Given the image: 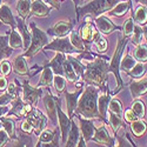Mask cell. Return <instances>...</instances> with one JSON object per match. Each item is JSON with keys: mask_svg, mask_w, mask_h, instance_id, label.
I'll return each mask as SVG.
<instances>
[{"mask_svg": "<svg viewBox=\"0 0 147 147\" xmlns=\"http://www.w3.org/2000/svg\"><path fill=\"white\" fill-rule=\"evenodd\" d=\"M129 41V38L128 36H125V35H121L119 34L118 35V42H117V46H115V50H114V53H113V57L111 59L108 64V71L109 73H113V76L115 77V80H117V88L113 93V95H115L117 93H119L121 91V88H124V82L121 80V77H120V61H121V58H122V54L126 51V46Z\"/></svg>", "mask_w": 147, "mask_h": 147, "instance_id": "cell-3", "label": "cell"}, {"mask_svg": "<svg viewBox=\"0 0 147 147\" xmlns=\"http://www.w3.org/2000/svg\"><path fill=\"white\" fill-rule=\"evenodd\" d=\"M64 77L66 78V80H68L73 84H76L79 79V77L77 76V73L73 69V67L67 58H65V60H64Z\"/></svg>", "mask_w": 147, "mask_h": 147, "instance_id": "cell-39", "label": "cell"}, {"mask_svg": "<svg viewBox=\"0 0 147 147\" xmlns=\"http://www.w3.org/2000/svg\"><path fill=\"white\" fill-rule=\"evenodd\" d=\"M30 27H31V32H32V40H31L28 48L25 50V52L22 53L24 57H26L28 59L34 57L38 52L42 51L45 45L48 44V34L46 32H44L39 27H36L34 22L30 24Z\"/></svg>", "mask_w": 147, "mask_h": 147, "instance_id": "cell-5", "label": "cell"}, {"mask_svg": "<svg viewBox=\"0 0 147 147\" xmlns=\"http://www.w3.org/2000/svg\"><path fill=\"white\" fill-rule=\"evenodd\" d=\"M147 71V65L146 63H140V61H138V63L134 65V67L127 73V74L132 78V79H141L145 73Z\"/></svg>", "mask_w": 147, "mask_h": 147, "instance_id": "cell-38", "label": "cell"}, {"mask_svg": "<svg viewBox=\"0 0 147 147\" xmlns=\"http://www.w3.org/2000/svg\"><path fill=\"white\" fill-rule=\"evenodd\" d=\"M0 22L8 25L11 30H16L17 28V21L16 17L13 16L11 11V7L7 4H3L0 6Z\"/></svg>", "mask_w": 147, "mask_h": 147, "instance_id": "cell-25", "label": "cell"}, {"mask_svg": "<svg viewBox=\"0 0 147 147\" xmlns=\"http://www.w3.org/2000/svg\"><path fill=\"white\" fill-rule=\"evenodd\" d=\"M131 132L133 133V136L136 138H140L147 132V124L142 120V119H137L132 121L131 124Z\"/></svg>", "mask_w": 147, "mask_h": 147, "instance_id": "cell-31", "label": "cell"}, {"mask_svg": "<svg viewBox=\"0 0 147 147\" xmlns=\"http://www.w3.org/2000/svg\"><path fill=\"white\" fill-rule=\"evenodd\" d=\"M80 134L81 133H80L79 126L76 125V121L73 120V118H72V120H71V127H69V131H68V134H67V139H66L65 146H67V147L77 146Z\"/></svg>", "mask_w": 147, "mask_h": 147, "instance_id": "cell-28", "label": "cell"}, {"mask_svg": "<svg viewBox=\"0 0 147 147\" xmlns=\"http://www.w3.org/2000/svg\"><path fill=\"white\" fill-rule=\"evenodd\" d=\"M55 133H57V131H51V129H47V128H45V129H42L41 131V133L39 134V140H38V144H36L35 146H42V144H50V142H52V140L54 139V137H55ZM45 145V146H46Z\"/></svg>", "mask_w": 147, "mask_h": 147, "instance_id": "cell-41", "label": "cell"}, {"mask_svg": "<svg viewBox=\"0 0 147 147\" xmlns=\"http://www.w3.org/2000/svg\"><path fill=\"white\" fill-rule=\"evenodd\" d=\"M124 119H125V121H126V122L131 124L132 121L137 120L138 118H137V115H136V114H134V112L132 111V108H128V109H126V111L124 112Z\"/></svg>", "mask_w": 147, "mask_h": 147, "instance_id": "cell-51", "label": "cell"}, {"mask_svg": "<svg viewBox=\"0 0 147 147\" xmlns=\"http://www.w3.org/2000/svg\"><path fill=\"white\" fill-rule=\"evenodd\" d=\"M111 91H106L101 95L98 96V111L100 114V120L104 121V124H108L107 121V111H108V104L112 99Z\"/></svg>", "mask_w": 147, "mask_h": 147, "instance_id": "cell-20", "label": "cell"}, {"mask_svg": "<svg viewBox=\"0 0 147 147\" xmlns=\"http://www.w3.org/2000/svg\"><path fill=\"white\" fill-rule=\"evenodd\" d=\"M3 128V126H1V121H0V129H1Z\"/></svg>", "mask_w": 147, "mask_h": 147, "instance_id": "cell-61", "label": "cell"}, {"mask_svg": "<svg viewBox=\"0 0 147 147\" xmlns=\"http://www.w3.org/2000/svg\"><path fill=\"white\" fill-rule=\"evenodd\" d=\"M77 118L80 122V133L84 137L85 141L88 142L90 140L93 139L94 137V132H95V127H94V120L95 119H91V118H82L81 115L77 114Z\"/></svg>", "mask_w": 147, "mask_h": 147, "instance_id": "cell-16", "label": "cell"}, {"mask_svg": "<svg viewBox=\"0 0 147 147\" xmlns=\"http://www.w3.org/2000/svg\"><path fill=\"white\" fill-rule=\"evenodd\" d=\"M60 1H64V0H60Z\"/></svg>", "mask_w": 147, "mask_h": 147, "instance_id": "cell-63", "label": "cell"}, {"mask_svg": "<svg viewBox=\"0 0 147 147\" xmlns=\"http://www.w3.org/2000/svg\"><path fill=\"white\" fill-rule=\"evenodd\" d=\"M57 115H58V124H59V129H60V140L61 145H65L66 139H67V134L71 127V120L69 118L60 106V99L59 96H57Z\"/></svg>", "mask_w": 147, "mask_h": 147, "instance_id": "cell-10", "label": "cell"}, {"mask_svg": "<svg viewBox=\"0 0 147 147\" xmlns=\"http://www.w3.org/2000/svg\"><path fill=\"white\" fill-rule=\"evenodd\" d=\"M42 51H54V52H60V53H64V54H73V53L79 54V52L71 44L68 36L54 38V40H52L50 44L45 45Z\"/></svg>", "mask_w": 147, "mask_h": 147, "instance_id": "cell-6", "label": "cell"}, {"mask_svg": "<svg viewBox=\"0 0 147 147\" xmlns=\"http://www.w3.org/2000/svg\"><path fill=\"white\" fill-rule=\"evenodd\" d=\"M133 20H134V22L140 26H144L147 24V8L144 5H140L137 8L136 13L133 16Z\"/></svg>", "mask_w": 147, "mask_h": 147, "instance_id": "cell-40", "label": "cell"}, {"mask_svg": "<svg viewBox=\"0 0 147 147\" xmlns=\"http://www.w3.org/2000/svg\"><path fill=\"white\" fill-rule=\"evenodd\" d=\"M142 32H144V38H145L146 44H147V26H146V25L142 26Z\"/></svg>", "mask_w": 147, "mask_h": 147, "instance_id": "cell-57", "label": "cell"}, {"mask_svg": "<svg viewBox=\"0 0 147 147\" xmlns=\"http://www.w3.org/2000/svg\"><path fill=\"white\" fill-rule=\"evenodd\" d=\"M108 58L107 57H94L92 61L85 63V73L82 81L87 85H94L102 91H109L107 84L108 76Z\"/></svg>", "mask_w": 147, "mask_h": 147, "instance_id": "cell-1", "label": "cell"}, {"mask_svg": "<svg viewBox=\"0 0 147 147\" xmlns=\"http://www.w3.org/2000/svg\"><path fill=\"white\" fill-rule=\"evenodd\" d=\"M132 111L134 112V114L137 115L138 119H144L145 118V114H146V106H145V102L142 100H139V99H134L133 104H132Z\"/></svg>", "mask_w": 147, "mask_h": 147, "instance_id": "cell-42", "label": "cell"}, {"mask_svg": "<svg viewBox=\"0 0 147 147\" xmlns=\"http://www.w3.org/2000/svg\"><path fill=\"white\" fill-rule=\"evenodd\" d=\"M12 71V64L8 63L7 60H1L0 61V74L4 76V77H7L9 76V73Z\"/></svg>", "mask_w": 147, "mask_h": 147, "instance_id": "cell-48", "label": "cell"}, {"mask_svg": "<svg viewBox=\"0 0 147 147\" xmlns=\"http://www.w3.org/2000/svg\"><path fill=\"white\" fill-rule=\"evenodd\" d=\"M31 5H32L31 0H18L17 6H16L17 12H18V16L26 20L28 18L30 11H31Z\"/></svg>", "mask_w": 147, "mask_h": 147, "instance_id": "cell-36", "label": "cell"}, {"mask_svg": "<svg viewBox=\"0 0 147 147\" xmlns=\"http://www.w3.org/2000/svg\"><path fill=\"white\" fill-rule=\"evenodd\" d=\"M93 141H95L99 145H104V146H114L115 140L114 138H112L109 136V133L107 131L106 124H104L100 127H95V132H94V137L92 139Z\"/></svg>", "mask_w": 147, "mask_h": 147, "instance_id": "cell-18", "label": "cell"}, {"mask_svg": "<svg viewBox=\"0 0 147 147\" xmlns=\"http://www.w3.org/2000/svg\"><path fill=\"white\" fill-rule=\"evenodd\" d=\"M131 8H132V1L131 0H120V1L117 3L111 9L106 12V14L108 17L120 18V17H124L125 14H127Z\"/></svg>", "mask_w": 147, "mask_h": 147, "instance_id": "cell-22", "label": "cell"}, {"mask_svg": "<svg viewBox=\"0 0 147 147\" xmlns=\"http://www.w3.org/2000/svg\"><path fill=\"white\" fill-rule=\"evenodd\" d=\"M92 19H93V17H91V16H85V21L86 22L81 26L80 32H79L87 52H91V45L93 44V31L95 28L93 26Z\"/></svg>", "mask_w": 147, "mask_h": 147, "instance_id": "cell-12", "label": "cell"}, {"mask_svg": "<svg viewBox=\"0 0 147 147\" xmlns=\"http://www.w3.org/2000/svg\"><path fill=\"white\" fill-rule=\"evenodd\" d=\"M80 1H81V0H80Z\"/></svg>", "mask_w": 147, "mask_h": 147, "instance_id": "cell-64", "label": "cell"}, {"mask_svg": "<svg viewBox=\"0 0 147 147\" xmlns=\"http://www.w3.org/2000/svg\"><path fill=\"white\" fill-rule=\"evenodd\" d=\"M0 121H1L3 128L7 132L8 137L11 140H18V136L16 133V119H12L11 117H0Z\"/></svg>", "mask_w": 147, "mask_h": 147, "instance_id": "cell-27", "label": "cell"}, {"mask_svg": "<svg viewBox=\"0 0 147 147\" xmlns=\"http://www.w3.org/2000/svg\"><path fill=\"white\" fill-rule=\"evenodd\" d=\"M107 112H108V117H107L108 124H109V126H111L114 136H118L119 129L125 128V126H126L125 122L122 121V118L120 115H118V114H115L113 112H109V111H107Z\"/></svg>", "mask_w": 147, "mask_h": 147, "instance_id": "cell-30", "label": "cell"}, {"mask_svg": "<svg viewBox=\"0 0 147 147\" xmlns=\"http://www.w3.org/2000/svg\"><path fill=\"white\" fill-rule=\"evenodd\" d=\"M21 91H22V100L31 105H35L42 96L41 87H36V86L33 87L30 84V80H25L21 84Z\"/></svg>", "mask_w": 147, "mask_h": 147, "instance_id": "cell-11", "label": "cell"}, {"mask_svg": "<svg viewBox=\"0 0 147 147\" xmlns=\"http://www.w3.org/2000/svg\"><path fill=\"white\" fill-rule=\"evenodd\" d=\"M20 129H21L22 133H25V134H31L33 132V126L27 119H25L22 121L21 126H20Z\"/></svg>", "mask_w": 147, "mask_h": 147, "instance_id": "cell-50", "label": "cell"}, {"mask_svg": "<svg viewBox=\"0 0 147 147\" xmlns=\"http://www.w3.org/2000/svg\"><path fill=\"white\" fill-rule=\"evenodd\" d=\"M8 141H9V137H8L7 132L4 128H1L0 129V147L6 146L8 144Z\"/></svg>", "mask_w": 147, "mask_h": 147, "instance_id": "cell-52", "label": "cell"}, {"mask_svg": "<svg viewBox=\"0 0 147 147\" xmlns=\"http://www.w3.org/2000/svg\"><path fill=\"white\" fill-rule=\"evenodd\" d=\"M77 84V91L73 92V93H69L66 88L64 91V95H65V101H66V109H67V115L69 118H73L74 115V112H76V108H77V105H78V100L79 98L84 91V81H80V82H76Z\"/></svg>", "mask_w": 147, "mask_h": 147, "instance_id": "cell-9", "label": "cell"}, {"mask_svg": "<svg viewBox=\"0 0 147 147\" xmlns=\"http://www.w3.org/2000/svg\"><path fill=\"white\" fill-rule=\"evenodd\" d=\"M32 69H35L34 73H32L31 77L34 76L36 72L42 69V73L40 76V80L39 82L35 85L36 87H50L51 85H53V78H54V73L50 67H38V66H33Z\"/></svg>", "mask_w": 147, "mask_h": 147, "instance_id": "cell-19", "label": "cell"}, {"mask_svg": "<svg viewBox=\"0 0 147 147\" xmlns=\"http://www.w3.org/2000/svg\"><path fill=\"white\" fill-rule=\"evenodd\" d=\"M66 58L68 59V61L71 63L73 69H74V72L77 73V76L79 78H81V80H82L84 73H85V65L81 63V60L78 57H73L72 54H66Z\"/></svg>", "mask_w": 147, "mask_h": 147, "instance_id": "cell-35", "label": "cell"}, {"mask_svg": "<svg viewBox=\"0 0 147 147\" xmlns=\"http://www.w3.org/2000/svg\"><path fill=\"white\" fill-rule=\"evenodd\" d=\"M99 87L94 85H86L78 100L76 108V114L84 118H91L100 120V114L98 111V96H99Z\"/></svg>", "mask_w": 147, "mask_h": 147, "instance_id": "cell-2", "label": "cell"}, {"mask_svg": "<svg viewBox=\"0 0 147 147\" xmlns=\"http://www.w3.org/2000/svg\"><path fill=\"white\" fill-rule=\"evenodd\" d=\"M73 3H74L76 7H77V6H79V3H80V0H73Z\"/></svg>", "mask_w": 147, "mask_h": 147, "instance_id": "cell-60", "label": "cell"}, {"mask_svg": "<svg viewBox=\"0 0 147 147\" xmlns=\"http://www.w3.org/2000/svg\"><path fill=\"white\" fill-rule=\"evenodd\" d=\"M11 109H8V112L6 113L7 117H16L17 120L25 119L26 114L34 107V105H31L28 102H25L22 100V98L20 95H17L13 100L11 101Z\"/></svg>", "mask_w": 147, "mask_h": 147, "instance_id": "cell-7", "label": "cell"}, {"mask_svg": "<svg viewBox=\"0 0 147 147\" xmlns=\"http://www.w3.org/2000/svg\"><path fill=\"white\" fill-rule=\"evenodd\" d=\"M74 28V24L72 21H65L61 20L58 21L52 27L47 30L48 35H53L54 38H63V36H68V34Z\"/></svg>", "mask_w": 147, "mask_h": 147, "instance_id": "cell-14", "label": "cell"}, {"mask_svg": "<svg viewBox=\"0 0 147 147\" xmlns=\"http://www.w3.org/2000/svg\"><path fill=\"white\" fill-rule=\"evenodd\" d=\"M53 87L57 91L58 94L63 93L66 88V78L64 76H59V74H54L53 78Z\"/></svg>", "mask_w": 147, "mask_h": 147, "instance_id": "cell-44", "label": "cell"}, {"mask_svg": "<svg viewBox=\"0 0 147 147\" xmlns=\"http://www.w3.org/2000/svg\"><path fill=\"white\" fill-rule=\"evenodd\" d=\"M12 69H13V72L18 76H21V77L28 76L30 74V68H28L26 57H24L22 54L16 57L13 63H12Z\"/></svg>", "mask_w": 147, "mask_h": 147, "instance_id": "cell-26", "label": "cell"}, {"mask_svg": "<svg viewBox=\"0 0 147 147\" xmlns=\"http://www.w3.org/2000/svg\"><path fill=\"white\" fill-rule=\"evenodd\" d=\"M108 111L109 112H113L120 117H122V112H124V107H122V104L120 102L119 99H115V98H112L109 100L108 104Z\"/></svg>", "mask_w": 147, "mask_h": 147, "instance_id": "cell-46", "label": "cell"}, {"mask_svg": "<svg viewBox=\"0 0 147 147\" xmlns=\"http://www.w3.org/2000/svg\"><path fill=\"white\" fill-rule=\"evenodd\" d=\"M68 35H69L68 38H69L71 44H72L73 47H74L76 50L79 52V54L82 53V52H87V51H86V47H85V45H84V41H82V39H81V36H80V34H79L78 32H76L74 30H73Z\"/></svg>", "mask_w": 147, "mask_h": 147, "instance_id": "cell-34", "label": "cell"}, {"mask_svg": "<svg viewBox=\"0 0 147 147\" xmlns=\"http://www.w3.org/2000/svg\"><path fill=\"white\" fill-rule=\"evenodd\" d=\"M134 25H136V22H134V20H133V17H129L128 19H126V21L124 22V26H122V30H121L122 35L131 38L133 30H134Z\"/></svg>", "mask_w": 147, "mask_h": 147, "instance_id": "cell-47", "label": "cell"}, {"mask_svg": "<svg viewBox=\"0 0 147 147\" xmlns=\"http://www.w3.org/2000/svg\"><path fill=\"white\" fill-rule=\"evenodd\" d=\"M77 146H78V147H84V146H87V142L85 141V139H84V137L81 136V134H80V137H79V140H78Z\"/></svg>", "mask_w": 147, "mask_h": 147, "instance_id": "cell-55", "label": "cell"}, {"mask_svg": "<svg viewBox=\"0 0 147 147\" xmlns=\"http://www.w3.org/2000/svg\"><path fill=\"white\" fill-rule=\"evenodd\" d=\"M13 54V50L8 45V34L0 35V61L8 59Z\"/></svg>", "mask_w": 147, "mask_h": 147, "instance_id": "cell-33", "label": "cell"}, {"mask_svg": "<svg viewBox=\"0 0 147 147\" xmlns=\"http://www.w3.org/2000/svg\"><path fill=\"white\" fill-rule=\"evenodd\" d=\"M25 119H27L32 126H33V132L35 136H39L42 129L46 128V124H47V117L40 111V109L33 107L31 111L26 114Z\"/></svg>", "mask_w": 147, "mask_h": 147, "instance_id": "cell-8", "label": "cell"}, {"mask_svg": "<svg viewBox=\"0 0 147 147\" xmlns=\"http://www.w3.org/2000/svg\"><path fill=\"white\" fill-rule=\"evenodd\" d=\"M44 1L47 5H50L52 8L60 9V6H61V1H60V0H44Z\"/></svg>", "mask_w": 147, "mask_h": 147, "instance_id": "cell-53", "label": "cell"}, {"mask_svg": "<svg viewBox=\"0 0 147 147\" xmlns=\"http://www.w3.org/2000/svg\"><path fill=\"white\" fill-rule=\"evenodd\" d=\"M120 0H92L88 4L84 6H77V21L80 20V17L85 16H91L93 18H96L98 16H101L106 13L107 11L111 9Z\"/></svg>", "mask_w": 147, "mask_h": 147, "instance_id": "cell-4", "label": "cell"}, {"mask_svg": "<svg viewBox=\"0 0 147 147\" xmlns=\"http://www.w3.org/2000/svg\"><path fill=\"white\" fill-rule=\"evenodd\" d=\"M66 58V54L57 52V54L53 57V59L50 63H46L45 65H42L41 67H50L54 74H59V76H64V60ZM36 66V65H35ZM39 67V66H38Z\"/></svg>", "mask_w": 147, "mask_h": 147, "instance_id": "cell-23", "label": "cell"}, {"mask_svg": "<svg viewBox=\"0 0 147 147\" xmlns=\"http://www.w3.org/2000/svg\"><path fill=\"white\" fill-rule=\"evenodd\" d=\"M14 95H12L11 93H8L7 91L3 94V95H0V105H4V106H8L11 104V101L14 99Z\"/></svg>", "mask_w": 147, "mask_h": 147, "instance_id": "cell-49", "label": "cell"}, {"mask_svg": "<svg viewBox=\"0 0 147 147\" xmlns=\"http://www.w3.org/2000/svg\"><path fill=\"white\" fill-rule=\"evenodd\" d=\"M41 98H42V102H44L46 113H47V118L53 122V125H57V119H58V115H57V96H53L51 94V92L47 90L46 94Z\"/></svg>", "mask_w": 147, "mask_h": 147, "instance_id": "cell-15", "label": "cell"}, {"mask_svg": "<svg viewBox=\"0 0 147 147\" xmlns=\"http://www.w3.org/2000/svg\"><path fill=\"white\" fill-rule=\"evenodd\" d=\"M136 1L139 3V4H141V5H144L147 8V0H136Z\"/></svg>", "mask_w": 147, "mask_h": 147, "instance_id": "cell-58", "label": "cell"}, {"mask_svg": "<svg viewBox=\"0 0 147 147\" xmlns=\"http://www.w3.org/2000/svg\"><path fill=\"white\" fill-rule=\"evenodd\" d=\"M133 57L136 58L137 61L147 63V45H144V44L137 45L136 50H134V53H133Z\"/></svg>", "mask_w": 147, "mask_h": 147, "instance_id": "cell-43", "label": "cell"}, {"mask_svg": "<svg viewBox=\"0 0 147 147\" xmlns=\"http://www.w3.org/2000/svg\"><path fill=\"white\" fill-rule=\"evenodd\" d=\"M142 38H144L142 27H141L140 25H138V24H136V25H134V30H133V33H132V35H131L129 40L132 41L133 45H136V46H137V45L141 44Z\"/></svg>", "mask_w": 147, "mask_h": 147, "instance_id": "cell-45", "label": "cell"}, {"mask_svg": "<svg viewBox=\"0 0 147 147\" xmlns=\"http://www.w3.org/2000/svg\"><path fill=\"white\" fill-rule=\"evenodd\" d=\"M3 5V0H0V6H1Z\"/></svg>", "mask_w": 147, "mask_h": 147, "instance_id": "cell-62", "label": "cell"}, {"mask_svg": "<svg viewBox=\"0 0 147 147\" xmlns=\"http://www.w3.org/2000/svg\"><path fill=\"white\" fill-rule=\"evenodd\" d=\"M94 21H95L96 30L104 35H109L114 31H121L122 30V27L113 24V21L111 19H109L108 17H106V16H104V14L98 16L96 18H94Z\"/></svg>", "mask_w": 147, "mask_h": 147, "instance_id": "cell-13", "label": "cell"}, {"mask_svg": "<svg viewBox=\"0 0 147 147\" xmlns=\"http://www.w3.org/2000/svg\"><path fill=\"white\" fill-rule=\"evenodd\" d=\"M7 86H8V82H7L6 77L1 76V77H0V92H5Z\"/></svg>", "mask_w": 147, "mask_h": 147, "instance_id": "cell-54", "label": "cell"}, {"mask_svg": "<svg viewBox=\"0 0 147 147\" xmlns=\"http://www.w3.org/2000/svg\"><path fill=\"white\" fill-rule=\"evenodd\" d=\"M128 87L133 99H139L147 93V78H144L141 80H132Z\"/></svg>", "mask_w": 147, "mask_h": 147, "instance_id": "cell-21", "label": "cell"}, {"mask_svg": "<svg viewBox=\"0 0 147 147\" xmlns=\"http://www.w3.org/2000/svg\"><path fill=\"white\" fill-rule=\"evenodd\" d=\"M8 45L12 50H19V48H24V41L21 34L16 30H11L8 34Z\"/></svg>", "mask_w": 147, "mask_h": 147, "instance_id": "cell-32", "label": "cell"}, {"mask_svg": "<svg viewBox=\"0 0 147 147\" xmlns=\"http://www.w3.org/2000/svg\"><path fill=\"white\" fill-rule=\"evenodd\" d=\"M7 112H8V107L7 106H4V105H0V117L5 115Z\"/></svg>", "mask_w": 147, "mask_h": 147, "instance_id": "cell-56", "label": "cell"}, {"mask_svg": "<svg viewBox=\"0 0 147 147\" xmlns=\"http://www.w3.org/2000/svg\"><path fill=\"white\" fill-rule=\"evenodd\" d=\"M13 1H14V0H3V3L7 4V5H8V4L11 5V4H12V3H13Z\"/></svg>", "mask_w": 147, "mask_h": 147, "instance_id": "cell-59", "label": "cell"}, {"mask_svg": "<svg viewBox=\"0 0 147 147\" xmlns=\"http://www.w3.org/2000/svg\"><path fill=\"white\" fill-rule=\"evenodd\" d=\"M93 45L95 46L96 51L99 53H106L108 50V41L105 38V35L101 34L96 27L93 31Z\"/></svg>", "mask_w": 147, "mask_h": 147, "instance_id": "cell-29", "label": "cell"}, {"mask_svg": "<svg viewBox=\"0 0 147 147\" xmlns=\"http://www.w3.org/2000/svg\"><path fill=\"white\" fill-rule=\"evenodd\" d=\"M16 21H17V31L21 34L22 36V41H24V51L27 50L31 40H32V32L28 31V27L25 22V19H22L21 17H16Z\"/></svg>", "mask_w": 147, "mask_h": 147, "instance_id": "cell-24", "label": "cell"}, {"mask_svg": "<svg viewBox=\"0 0 147 147\" xmlns=\"http://www.w3.org/2000/svg\"><path fill=\"white\" fill-rule=\"evenodd\" d=\"M138 61L136 60V58L132 57L129 53H126L124 58H121V61H120V72H125L126 74L134 67Z\"/></svg>", "mask_w": 147, "mask_h": 147, "instance_id": "cell-37", "label": "cell"}, {"mask_svg": "<svg viewBox=\"0 0 147 147\" xmlns=\"http://www.w3.org/2000/svg\"><path fill=\"white\" fill-rule=\"evenodd\" d=\"M52 11V7L47 5L44 0H33L31 5V11H30V17H36V18H45L48 17Z\"/></svg>", "mask_w": 147, "mask_h": 147, "instance_id": "cell-17", "label": "cell"}]
</instances>
